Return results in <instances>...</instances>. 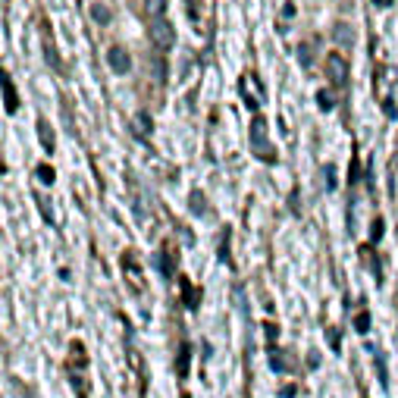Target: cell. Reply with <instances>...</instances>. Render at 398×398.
I'll use <instances>...</instances> for the list:
<instances>
[{
	"instance_id": "e0dca14e",
	"label": "cell",
	"mask_w": 398,
	"mask_h": 398,
	"mask_svg": "<svg viewBox=\"0 0 398 398\" xmlns=\"http://www.w3.org/2000/svg\"><path fill=\"white\" fill-rule=\"evenodd\" d=\"M317 101H320L323 110H333V97H329V91H320V97H317Z\"/></svg>"
},
{
	"instance_id": "3957f363",
	"label": "cell",
	"mask_w": 398,
	"mask_h": 398,
	"mask_svg": "<svg viewBox=\"0 0 398 398\" xmlns=\"http://www.w3.org/2000/svg\"><path fill=\"white\" fill-rule=\"evenodd\" d=\"M326 66H329V70H326L329 79H333L335 85H345V82H348V63L339 57V54H333V57L326 60Z\"/></svg>"
},
{
	"instance_id": "7a4b0ae2",
	"label": "cell",
	"mask_w": 398,
	"mask_h": 398,
	"mask_svg": "<svg viewBox=\"0 0 398 398\" xmlns=\"http://www.w3.org/2000/svg\"><path fill=\"white\" fill-rule=\"evenodd\" d=\"M107 63H110V70L120 72V76H126V72L132 70V57H129L122 47H110V51H107Z\"/></svg>"
},
{
	"instance_id": "ac0fdd59",
	"label": "cell",
	"mask_w": 398,
	"mask_h": 398,
	"mask_svg": "<svg viewBox=\"0 0 398 398\" xmlns=\"http://www.w3.org/2000/svg\"><path fill=\"white\" fill-rule=\"evenodd\" d=\"M326 185L335 189V166H326Z\"/></svg>"
},
{
	"instance_id": "8fae6325",
	"label": "cell",
	"mask_w": 398,
	"mask_h": 398,
	"mask_svg": "<svg viewBox=\"0 0 398 398\" xmlns=\"http://www.w3.org/2000/svg\"><path fill=\"white\" fill-rule=\"evenodd\" d=\"M38 176H41V182H45V185H51V182H54V170H51L47 164H41V166H38Z\"/></svg>"
},
{
	"instance_id": "4fadbf2b",
	"label": "cell",
	"mask_w": 398,
	"mask_h": 398,
	"mask_svg": "<svg viewBox=\"0 0 398 398\" xmlns=\"http://www.w3.org/2000/svg\"><path fill=\"white\" fill-rule=\"evenodd\" d=\"M191 210H195V214H204V198H201V191H195V195H191Z\"/></svg>"
},
{
	"instance_id": "8992f818",
	"label": "cell",
	"mask_w": 398,
	"mask_h": 398,
	"mask_svg": "<svg viewBox=\"0 0 398 398\" xmlns=\"http://www.w3.org/2000/svg\"><path fill=\"white\" fill-rule=\"evenodd\" d=\"M91 16H95V22H101V26H107V22L113 19V13H110L104 3H91Z\"/></svg>"
},
{
	"instance_id": "2e32d148",
	"label": "cell",
	"mask_w": 398,
	"mask_h": 398,
	"mask_svg": "<svg viewBox=\"0 0 398 398\" xmlns=\"http://www.w3.org/2000/svg\"><path fill=\"white\" fill-rule=\"evenodd\" d=\"M383 110H385V116H389V120H395V116H398V104L395 101H385Z\"/></svg>"
},
{
	"instance_id": "ba28073f",
	"label": "cell",
	"mask_w": 398,
	"mask_h": 398,
	"mask_svg": "<svg viewBox=\"0 0 398 398\" xmlns=\"http://www.w3.org/2000/svg\"><path fill=\"white\" fill-rule=\"evenodd\" d=\"M145 10H148V16H164L166 0H145Z\"/></svg>"
},
{
	"instance_id": "9a60e30c",
	"label": "cell",
	"mask_w": 398,
	"mask_h": 398,
	"mask_svg": "<svg viewBox=\"0 0 398 398\" xmlns=\"http://www.w3.org/2000/svg\"><path fill=\"white\" fill-rule=\"evenodd\" d=\"M298 60H301V66H310V47L308 45L298 47Z\"/></svg>"
},
{
	"instance_id": "5bb4252c",
	"label": "cell",
	"mask_w": 398,
	"mask_h": 398,
	"mask_svg": "<svg viewBox=\"0 0 398 398\" xmlns=\"http://www.w3.org/2000/svg\"><path fill=\"white\" fill-rule=\"evenodd\" d=\"M354 329H358V333H367V329H370V317L360 314L358 320H354Z\"/></svg>"
},
{
	"instance_id": "7c38bea8",
	"label": "cell",
	"mask_w": 398,
	"mask_h": 398,
	"mask_svg": "<svg viewBox=\"0 0 398 398\" xmlns=\"http://www.w3.org/2000/svg\"><path fill=\"white\" fill-rule=\"evenodd\" d=\"M335 38H342L345 45H351V29H348V26H335Z\"/></svg>"
},
{
	"instance_id": "9c48e42d",
	"label": "cell",
	"mask_w": 398,
	"mask_h": 398,
	"mask_svg": "<svg viewBox=\"0 0 398 398\" xmlns=\"http://www.w3.org/2000/svg\"><path fill=\"white\" fill-rule=\"evenodd\" d=\"M157 266H160V273H164V276H173V257H170V254L160 251L157 254Z\"/></svg>"
},
{
	"instance_id": "5b68a950",
	"label": "cell",
	"mask_w": 398,
	"mask_h": 398,
	"mask_svg": "<svg viewBox=\"0 0 398 398\" xmlns=\"http://www.w3.org/2000/svg\"><path fill=\"white\" fill-rule=\"evenodd\" d=\"M3 107H7V113H16V110H19V97H16V88H13L7 72H3Z\"/></svg>"
},
{
	"instance_id": "6da1fadb",
	"label": "cell",
	"mask_w": 398,
	"mask_h": 398,
	"mask_svg": "<svg viewBox=\"0 0 398 398\" xmlns=\"http://www.w3.org/2000/svg\"><path fill=\"white\" fill-rule=\"evenodd\" d=\"M151 41L160 47V51H170V47L176 45V32H173V26L166 19H154L151 22Z\"/></svg>"
},
{
	"instance_id": "30bf717a",
	"label": "cell",
	"mask_w": 398,
	"mask_h": 398,
	"mask_svg": "<svg viewBox=\"0 0 398 398\" xmlns=\"http://www.w3.org/2000/svg\"><path fill=\"white\" fill-rule=\"evenodd\" d=\"M38 132H41V141H45V151H54V135L47 129V122H38Z\"/></svg>"
},
{
	"instance_id": "277c9868",
	"label": "cell",
	"mask_w": 398,
	"mask_h": 398,
	"mask_svg": "<svg viewBox=\"0 0 398 398\" xmlns=\"http://www.w3.org/2000/svg\"><path fill=\"white\" fill-rule=\"evenodd\" d=\"M251 141H254V154L257 157H264V145H266V122L264 120H254V126H251ZM266 160H273L270 154H266Z\"/></svg>"
},
{
	"instance_id": "52a82bcc",
	"label": "cell",
	"mask_w": 398,
	"mask_h": 398,
	"mask_svg": "<svg viewBox=\"0 0 398 398\" xmlns=\"http://www.w3.org/2000/svg\"><path fill=\"white\" fill-rule=\"evenodd\" d=\"M135 129H141V135H151V132H154L151 116H148V113H138V116H135Z\"/></svg>"
},
{
	"instance_id": "d6986e66",
	"label": "cell",
	"mask_w": 398,
	"mask_h": 398,
	"mask_svg": "<svg viewBox=\"0 0 398 398\" xmlns=\"http://www.w3.org/2000/svg\"><path fill=\"white\" fill-rule=\"evenodd\" d=\"M373 3H376V7H392L395 0H373Z\"/></svg>"
}]
</instances>
